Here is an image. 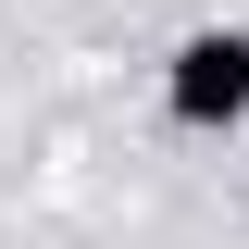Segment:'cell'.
<instances>
[{
  "mask_svg": "<svg viewBox=\"0 0 249 249\" xmlns=\"http://www.w3.org/2000/svg\"><path fill=\"white\" fill-rule=\"evenodd\" d=\"M162 112L199 124V137L249 124V25H199V37H175V62H162Z\"/></svg>",
  "mask_w": 249,
  "mask_h": 249,
  "instance_id": "1",
  "label": "cell"
}]
</instances>
